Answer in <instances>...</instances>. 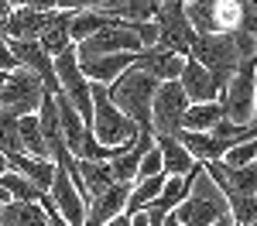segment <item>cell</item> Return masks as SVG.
I'll list each match as a JSON object with an SVG mask.
<instances>
[{
    "label": "cell",
    "instance_id": "1",
    "mask_svg": "<svg viewBox=\"0 0 257 226\" xmlns=\"http://www.w3.org/2000/svg\"><path fill=\"white\" fill-rule=\"evenodd\" d=\"M158 86L161 82L155 76H148L144 69L131 65L120 79H113L106 86V93H110L113 106H117L123 117H131V120L138 123L141 134H151V100H155Z\"/></svg>",
    "mask_w": 257,
    "mask_h": 226
},
{
    "label": "cell",
    "instance_id": "2",
    "mask_svg": "<svg viewBox=\"0 0 257 226\" xmlns=\"http://www.w3.org/2000/svg\"><path fill=\"white\" fill-rule=\"evenodd\" d=\"M172 216H175L182 226H213V223H219L223 216H230L226 195H223L219 185L209 178V171H206L202 161H199V171H196V178H192L189 195L175 205Z\"/></svg>",
    "mask_w": 257,
    "mask_h": 226
},
{
    "label": "cell",
    "instance_id": "3",
    "mask_svg": "<svg viewBox=\"0 0 257 226\" xmlns=\"http://www.w3.org/2000/svg\"><path fill=\"white\" fill-rule=\"evenodd\" d=\"M89 100H93V123H89V130H93V137L103 147H127V144L138 141V134H141L138 123L131 117H123L113 106L103 82H89Z\"/></svg>",
    "mask_w": 257,
    "mask_h": 226
},
{
    "label": "cell",
    "instance_id": "4",
    "mask_svg": "<svg viewBox=\"0 0 257 226\" xmlns=\"http://www.w3.org/2000/svg\"><path fill=\"white\" fill-rule=\"evenodd\" d=\"M189 59H196L199 65L216 79L219 89H223V86L230 82V76L243 65V55H240L237 41H233V31H226V35H196Z\"/></svg>",
    "mask_w": 257,
    "mask_h": 226
},
{
    "label": "cell",
    "instance_id": "5",
    "mask_svg": "<svg viewBox=\"0 0 257 226\" xmlns=\"http://www.w3.org/2000/svg\"><path fill=\"white\" fill-rule=\"evenodd\" d=\"M254 93H257V62H243L230 76V82L219 89L223 117L240 123V127L254 123Z\"/></svg>",
    "mask_w": 257,
    "mask_h": 226
},
{
    "label": "cell",
    "instance_id": "6",
    "mask_svg": "<svg viewBox=\"0 0 257 226\" xmlns=\"http://www.w3.org/2000/svg\"><path fill=\"white\" fill-rule=\"evenodd\" d=\"M155 28H158V48H168L182 59H189L192 41H196V28L189 24L185 4L182 0H165L155 14Z\"/></svg>",
    "mask_w": 257,
    "mask_h": 226
},
{
    "label": "cell",
    "instance_id": "7",
    "mask_svg": "<svg viewBox=\"0 0 257 226\" xmlns=\"http://www.w3.org/2000/svg\"><path fill=\"white\" fill-rule=\"evenodd\" d=\"M185 110H189V96L178 86V79L161 82L155 100H151V134L155 137H175L178 130H182Z\"/></svg>",
    "mask_w": 257,
    "mask_h": 226
},
{
    "label": "cell",
    "instance_id": "8",
    "mask_svg": "<svg viewBox=\"0 0 257 226\" xmlns=\"http://www.w3.org/2000/svg\"><path fill=\"white\" fill-rule=\"evenodd\" d=\"M141 52H144V45L131 21H113L110 28H103L93 38L76 45V55H141Z\"/></svg>",
    "mask_w": 257,
    "mask_h": 226
},
{
    "label": "cell",
    "instance_id": "9",
    "mask_svg": "<svg viewBox=\"0 0 257 226\" xmlns=\"http://www.w3.org/2000/svg\"><path fill=\"white\" fill-rule=\"evenodd\" d=\"M41 100H45V82L31 69H14L7 76L4 96H0L4 110H11L14 117H28V113H38Z\"/></svg>",
    "mask_w": 257,
    "mask_h": 226
},
{
    "label": "cell",
    "instance_id": "10",
    "mask_svg": "<svg viewBox=\"0 0 257 226\" xmlns=\"http://www.w3.org/2000/svg\"><path fill=\"white\" fill-rule=\"evenodd\" d=\"M48 199H52L55 212H59L69 226L86 223V199H82V192L76 188L69 168H59V164H55V178H52V188H48Z\"/></svg>",
    "mask_w": 257,
    "mask_h": 226
},
{
    "label": "cell",
    "instance_id": "11",
    "mask_svg": "<svg viewBox=\"0 0 257 226\" xmlns=\"http://www.w3.org/2000/svg\"><path fill=\"white\" fill-rule=\"evenodd\" d=\"M131 188H134V182H117L110 192H103V195H96V199H89V202H86V223H82V226H106V223H113L120 212L127 209Z\"/></svg>",
    "mask_w": 257,
    "mask_h": 226
},
{
    "label": "cell",
    "instance_id": "12",
    "mask_svg": "<svg viewBox=\"0 0 257 226\" xmlns=\"http://www.w3.org/2000/svg\"><path fill=\"white\" fill-rule=\"evenodd\" d=\"M79 69L89 82H103L110 86L113 79H120L131 65H138V55H76Z\"/></svg>",
    "mask_w": 257,
    "mask_h": 226
},
{
    "label": "cell",
    "instance_id": "13",
    "mask_svg": "<svg viewBox=\"0 0 257 226\" xmlns=\"http://www.w3.org/2000/svg\"><path fill=\"white\" fill-rule=\"evenodd\" d=\"M178 86L185 89V96H189V103H216L219 100V86L216 79L199 65L196 59H185V65H182V76H178Z\"/></svg>",
    "mask_w": 257,
    "mask_h": 226
},
{
    "label": "cell",
    "instance_id": "14",
    "mask_svg": "<svg viewBox=\"0 0 257 226\" xmlns=\"http://www.w3.org/2000/svg\"><path fill=\"white\" fill-rule=\"evenodd\" d=\"M69 24H72V11H52V14H45V24H41V31H38V45L45 48V55L59 59L65 48H72Z\"/></svg>",
    "mask_w": 257,
    "mask_h": 226
},
{
    "label": "cell",
    "instance_id": "15",
    "mask_svg": "<svg viewBox=\"0 0 257 226\" xmlns=\"http://www.w3.org/2000/svg\"><path fill=\"white\" fill-rule=\"evenodd\" d=\"M182 65H185V59L182 55H175V52H168V48H144L138 55V69H144L148 76H155L158 82H175L178 76H182Z\"/></svg>",
    "mask_w": 257,
    "mask_h": 226
},
{
    "label": "cell",
    "instance_id": "16",
    "mask_svg": "<svg viewBox=\"0 0 257 226\" xmlns=\"http://www.w3.org/2000/svg\"><path fill=\"white\" fill-rule=\"evenodd\" d=\"M76 175H79V192L86 202L103 195V192H110L117 185L110 161H76Z\"/></svg>",
    "mask_w": 257,
    "mask_h": 226
},
{
    "label": "cell",
    "instance_id": "17",
    "mask_svg": "<svg viewBox=\"0 0 257 226\" xmlns=\"http://www.w3.org/2000/svg\"><path fill=\"white\" fill-rule=\"evenodd\" d=\"M0 24H4V38L7 41H38L45 14L35 11V7H18V11H11Z\"/></svg>",
    "mask_w": 257,
    "mask_h": 226
},
{
    "label": "cell",
    "instance_id": "18",
    "mask_svg": "<svg viewBox=\"0 0 257 226\" xmlns=\"http://www.w3.org/2000/svg\"><path fill=\"white\" fill-rule=\"evenodd\" d=\"M55 110H59V123H62V134H65V147H69L72 158H76V151L82 147V137L89 134V127H86V120L79 117V110L65 100V93L55 96Z\"/></svg>",
    "mask_w": 257,
    "mask_h": 226
},
{
    "label": "cell",
    "instance_id": "19",
    "mask_svg": "<svg viewBox=\"0 0 257 226\" xmlns=\"http://www.w3.org/2000/svg\"><path fill=\"white\" fill-rule=\"evenodd\" d=\"M7 168L24 175L28 182H35L41 192L52 188V178H55V161H41V158H31V154H11L7 158Z\"/></svg>",
    "mask_w": 257,
    "mask_h": 226
},
{
    "label": "cell",
    "instance_id": "20",
    "mask_svg": "<svg viewBox=\"0 0 257 226\" xmlns=\"http://www.w3.org/2000/svg\"><path fill=\"white\" fill-rule=\"evenodd\" d=\"M155 147L161 151V161H165V175H189L196 168V158L182 147L178 137H155Z\"/></svg>",
    "mask_w": 257,
    "mask_h": 226
},
{
    "label": "cell",
    "instance_id": "21",
    "mask_svg": "<svg viewBox=\"0 0 257 226\" xmlns=\"http://www.w3.org/2000/svg\"><path fill=\"white\" fill-rule=\"evenodd\" d=\"M18 134H21V151H24V154L41 158V161H52V151H48V144H45V134H41L38 113L18 117Z\"/></svg>",
    "mask_w": 257,
    "mask_h": 226
},
{
    "label": "cell",
    "instance_id": "22",
    "mask_svg": "<svg viewBox=\"0 0 257 226\" xmlns=\"http://www.w3.org/2000/svg\"><path fill=\"white\" fill-rule=\"evenodd\" d=\"M45 209L41 202H4L0 205V226H45Z\"/></svg>",
    "mask_w": 257,
    "mask_h": 226
},
{
    "label": "cell",
    "instance_id": "23",
    "mask_svg": "<svg viewBox=\"0 0 257 226\" xmlns=\"http://www.w3.org/2000/svg\"><path fill=\"white\" fill-rule=\"evenodd\" d=\"M219 120H226L219 100L216 103H189L185 120H182V130H199V134H206V130H213Z\"/></svg>",
    "mask_w": 257,
    "mask_h": 226
},
{
    "label": "cell",
    "instance_id": "24",
    "mask_svg": "<svg viewBox=\"0 0 257 226\" xmlns=\"http://www.w3.org/2000/svg\"><path fill=\"white\" fill-rule=\"evenodd\" d=\"M165 178L168 175H151V178H141V182H134V188H131V199H127V209H123V216H138V212H144L148 205L158 199L161 185H165Z\"/></svg>",
    "mask_w": 257,
    "mask_h": 226
},
{
    "label": "cell",
    "instance_id": "25",
    "mask_svg": "<svg viewBox=\"0 0 257 226\" xmlns=\"http://www.w3.org/2000/svg\"><path fill=\"white\" fill-rule=\"evenodd\" d=\"M110 24H113V18H106L99 11H76L72 14V24H69V38H72V45H79V41L93 38L96 31L110 28Z\"/></svg>",
    "mask_w": 257,
    "mask_h": 226
},
{
    "label": "cell",
    "instance_id": "26",
    "mask_svg": "<svg viewBox=\"0 0 257 226\" xmlns=\"http://www.w3.org/2000/svg\"><path fill=\"white\" fill-rule=\"evenodd\" d=\"M189 24L196 28V35H219V21H216V0H192L185 4Z\"/></svg>",
    "mask_w": 257,
    "mask_h": 226
},
{
    "label": "cell",
    "instance_id": "27",
    "mask_svg": "<svg viewBox=\"0 0 257 226\" xmlns=\"http://www.w3.org/2000/svg\"><path fill=\"white\" fill-rule=\"evenodd\" d=\"M0 188H4V192H11V199H14V202H41V195H48V192H41L35 182H28L24 175L11 171V168L0 175Z\"/></svg>",
    "mask_w": 257,
    "mask_h": 226
},
{
    "label": "cell",
    "instance_id": "28",
    "mask_svg": "<svg viewBox=\"0 0 257 226\" xmlns=\"http://www.w3.org/2000/svg\"><path fill=\"white\" fill-rule=\"evenodd\" d=\"M0 154L11 158V154H24L21 151V134H18V117L11 110L0 106Z\"/></svg>",
    "mask_w": 257,
    "mask_h": 226
},
{
    "label": "cell",
    "instance_id": "29",
    "mask_svg": "<svg viewBox=\"0 0 257 226\" xmlns=\"http://www.w3.org/2000/svg\"><path fill=\"white\" fill-rule=\"evenodd\" d=\"M230 202V219L237 226H250L257 219V195H233Z\"/></svg>",
    "mask_w": 257,
    "mask_h": 226
},
{
    "label": "cell",
    "instance_id": "30",
    "mask_svg": "<svg viewBox=\"0 0 257 226\" xmlns=\"http://www.w3.org/2000/svg\"><path fill=\"white\" fill-rule=\"evenodd\" d=\"M254 161H257V137L237 144V147H230L226 158H223V164H230V168H243V164H254Z\"/></svg>",
    "mask_w": 257,
    "mask_h": 226
},
{
    "label": "cell",
    "instance_id": "31",
    "mask_svg": "<svg viewBox=\"0 0 257 226\" xmlns=\"http://www.w3.org/2000/svg\"><path fill=\"white\" fill-rule=\"evenodd\" d=\"M151 175H165V161H161V151H158V147H151V151H144V154H141L138 178H134V182H141V178H151Z\"/></svg>",
    "mask_w": 257,
    "mask_h": 226
},
{
    "label": "cell",
    "instance_id": "32",
    "mask_svg": "<svg viewBox=\"0 0 257 226\" xmlns=\"http://www.w3.org/2000/svg\"><path fill=\"white\" fill-rule=\"evenodd\" d=\"M165 0H131V11H127V21H134V24H144V21H155L158 14V7Z\"/></svg>",
    "mask_w": 257,
    "mask_h": 226
},
{
    "label": "cell",
    "instance_id": "33",
    "mask_svg": "<svg viewBox=\"0 0 257 226\" xmlns=\"http://www.w3.org/2000/svg\"><path fill=\"white\" fill-rule=\"evenodd\" d=\"M134 24V21H131ZM134 31H138V38L144 48H155L158 45V28H155V21H144V24H134Z\"/></svg>",
    "mask_w": 257,
    "mask_h": 226
},
{
    "label": "cell",
    "instance_id": "34",
    "mask_svg": "<svg viewBox=\"0 0 257 226\" xmlns=\"http://www.w3.org/2000/svg\"><path fill=\"white\" fill-rule=\"evenodd\" d=\"M103 0H59V11H99Z\"/></svg>",
    "mask_w": 257,
    "mask_h": 226
},
{
    "label": "cell",
    "instance_id": "35",
    "mask_svg": "<svg viewBox=\"0 0 257 226\" xmlns=\"http://www.w3.org/2000/svg\"><path fill=\"white\" fill-rule=\"evenodd\" d=\"M31 7L41 14H52V11H59V0H31Z\"/></svg>",
    "mask_w": 257,
    "mask_h": 226
},
{
    "label": "cell",
    "instance_id": "36",
    "mask_svg": "<svg viewBox=\"0 0 257 226\" xmlns=\"http://www.w3.org/2000/svg\"><path fill=\"white\" fill-rule=\"evenodd\" d=\"M131 226H148V216L138 212V216H131Z\"/></svg>",
    "mask_w": 257,
    "mask_h": 226
},
{
    "label": "cell",
    "instance_id": "37",
    "mask_svg": "<svg viewBox=\"0 0 257 226\" xmlns=\"http://www.w3.org/2000/svg\"><path fill=\"white\" fill-rule=\"evenodd\" d=\"M7 7H11V11H18V7H31V0H7Z\"/></svg>",
    "mask_w": 257,
    "mask_h": 226
},
{
    "label": "cell",
    "instance_id": "38",
    "mask_svg": "<svg viewBox=\"0 0 257 226\" xmlns=\"http://www.w3.org/2000/svg\"><path fill=\"white\" fill-rule=\"evenodd\" d=\"M110 226H131V216H123V212H120V216H117Z\"/></svg>",
    "mask_w": 257,
    "mask_h": 226
},
{
    "label": "cell",
    "instance_id": "39",
    "mask_svg": "<svg viewBox=\"0 0 257 226\" xmlns=\"http://www.w3.org/2000/svg\"><path fill=\"white\" fill-rule=\"evenodd\" d=\"M7 14H11V7H7V0H0V21L7 18Z\"/></svg>",
    "mask_w": 257,
    "mask_h": 226
},
{
    "label": "cell",
    "instance_id": "40",
    "mask_svg": "<svg viewBox=\"0 0 257 226\" xmlns=\"http://www.w3.org/2000/svg\"><path fill=\"white\" fill-rule=\"evenodd\" d=\"M7 76H11V72H0V96H4V86H7Z\"/></svg>",
    "mask_w": 257,
    "mask_h": 226
},
{
    "label": "cell",
    "instance_id": "41",
    "mask_svg": "<svg viewBox=\"0 0 257 226\" xmlns=\"http://www.w3.org/2000/svg\"><path fill=\"white\" fill-rule=\"evenodd\" d=\"M213 226H233V219H230V216H223V219H219V223H213Z\"/></svg>",
    "mask_w": 257,
    "mask_h": 226
},
{
    "label": "cell",
    "instance_id": "42",
    "mask_svg": "<svg viewBox=\"0 0 257 226\" xmlns=\"http://www.w3.org/2000/svg\"><path fill=\"white\" fill-rule=\"evenodd\" d=\"M4 202H11V192H4V188H0V205Z\"/></svg>",
    "mask_w": 257,
    "mask_h": 226
},
{
    "label": "cell",
    "instance_id": "43",
    "mask_svg": "<svg viewBox=\"0 0 257 226\" xmlns=\"http://www.w3.org/2000/svg\"><path fill=\"white\" fill-rule=\"evenodd\" d=\"M165 226H182V223H178L175 216H168V219H165Z\"/></svg>",
    "mask_w": 257,
    "mask_h": 226
},
{
    "label": "cell",
    "instance_id": "44",
    "mask_svg": "<svg viewBox=\"0 0 257 226\" xmlns=\"http://www.w3.org/2000/svg\"><path fill=\"white\" fill-rule=\"evenodd\" d=\"M4 171H7V158L0 154V175H4Z\"/></svg>",
    "mask_w": 257,
    "mask_h": 226
},
{
    "label": "cell",
    "instance_id": "45",
    "mask_svg": "<svg viewBox=\"0 0 257 226\" xmlns=\"http://www.w3.org/2000/svg\"><path fill=\"white\" fill-rule=\"evenodd\" d=\"M254 123H257V93H254Z\"/></svg>",
    "mask_w": 257,
    "mask_h": 226
},
{
    "label": "cell",
    "instance_id": "46",
    "mask_svg": "<svg viewBox=\"0 0 257 226\" xmlns=\"http://www.w3.org/2000/svg\"><path fill=\"white\" fill-rule=\"evenodd\" d=\"M182 4H192V0H182Z\"/></svg>",
    "mask_w": 257,
    "mask_h": 226
},
{
    "label": "cell",
    "instance_id": "47",
    "mask_svg": "<svg viewBox=\"0 0 257 226\" xmlns=\"http://www.w3.org/2000/svg\"><path fill=\"white\" fill-rule=\"evenodd\" d=\"M250 226H257V219H254V223H250Z\"/></svg>",
    "mask_w": 257,
    "mask_h": 226
},
{
    "label": "cell",
    "instance_id": "48",
    "mask_svg": "<svg viewBox=\"0 0 257 226\" xmlns=\"http://www.w3.org/2000/svg\"><path fill=\"white\" fill-rule=\"evenodd\" d=\"M106 226H110V223H106Z\"/></svg>",
    "mask_w": 257,
    "mask_h": 226
},
{
    "label": "cell",
    "instance_id": "49",
    "mask_svg": "<svg viewBox=\"0 0 257 226\" xmlns=\"http://www.w3.org/2000/svg\"><path fill=\"white\" fill-rule=\"evenodd\" d=\"M233 226H237V223H233Z\"/></svg>",
    "mask_w": 257,
    "mask_h": 226
}]
</instances>
